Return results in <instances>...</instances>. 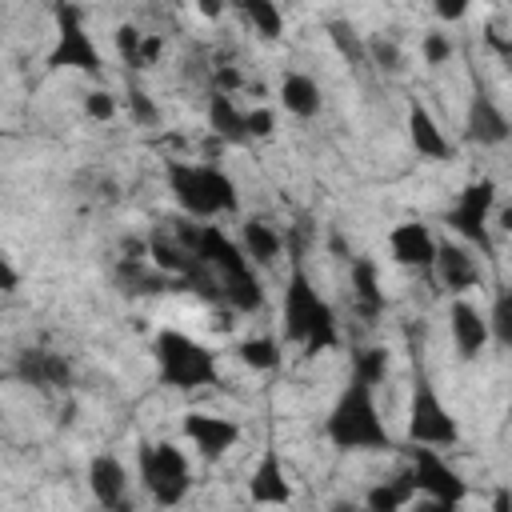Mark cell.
<instances>
[{
  "label": "cell",
  "instance_id": "4fadbf2b",
  "mask_svg": "<svg viewBox=\"0 0 512 512\" xmlns=\"http://www.w3.org/2000/svg\"><path fill=\"white\" fill-rule=\"evenodd\" d=\"M480 276H484V268H480V256H476L468 244H460V240H448V236L436 244L432 280L440 284V292H448L452 300H460L464 292L480 288Z\"/></svg>",
  "mask_w": 512,
  "mask_h": 512
},
{
  "label": "cell",
  "instance_id": "5b68a950",
  "mask_svg": "<svg viewBox=\"0 0 512 512\" xmlns=\"http://www.w3.org/2000/svg\"><path fill=\"white\" fill-rule=\"evenodd\" d=\"M496 180L492 176H476V180H468L460 192H456V200L448 204V212H444V224H448V232H452V240H460V244H468L476 256H484V260H496V232H492V212H496Z\"/></svg>",
  "mask_w": 512,
  "mask_h": 512
},
{
  "label": "cell",
  "instance_id": "d6a6232c",
  "mask_svg": "<svg viewBox=\"0 0 512 512\" xmlns=\"http://www.w3.org/2000/svg\"><path fill=\"white\" fill-rule=\"evenodd\" d=\"M124 108H128V120L140 124V128H156L164 116H160V104L140 88V84H128L124 92Z\"/></svg>",
  "mask_w": 512,
  "mask_h": 512
},
{
  "label": "cell",
  "instance_id": "4dcf8cb0",
  "mask_svg": "<svg viewBox=\"0 0 512 512\" xmlns=\"http://www.w3.org/2000/svg\"><path fill=\"white\" fill-rule=\"evenodd\" d=\"M328 40L340 48V56L348 64H368V36H360L348 20H332L328 24Z\"/></svg>",
  "mask_w": 512,
  "mask_h": 512
},
{
  "label": "cell",
  "instance_id": "2e32d148",
  "mask_svg": "<svg viewBox=\"0 0 512 512\" xmlns=\"http://www.w3.org/2000/svg\"><path fill=\"white\" fill-rule=\"evenodd\" d=\"M292 496H296V488L288 480V468H284L280 452L268 444L248 472V500L256 508H284V504H292Z\"/></svg>",
  "mask_w": 512,
  "mask_h": 512
},
{
  "label": "cell",
  "instance_id": "277c9868",
  "mask_svg": "<svg viewBox=\"0 0 512 512\" xmlns=\"http://www.w3.org/2000/svg\"><path fill=\"white\" fill-rule=\"evenodd\" d=\"M152 360H156V380L172 392H196V388L220 384L216 352L204 340H196L192 332L160 328L152 336Z\"/></svg>",
  "mask_w": 512,
  "mask_h": 512
},
{
  "label": "cell",
  "instance_id": "f35d334b",
  "mask_svg": "<svg viewBox=\"0 0 512 512\" xmlns=\"http://www.w3.org/2000/svg\"><path fill=\"white\" fill-rule=\"evenodd\" d=\"M20 288V268L12 264V256H0V292L12 296Z\"/></svg>",
  "mask_w": 512,
  "mask_h": 512
},
{
  "label": "cell",
  "instance_id": "e575fe53",
  "mask_svg": "<svg viewBox=\"0 0 512 512\" xmlns=\"http://www.w3.org/2000/svg\"><path fill=\"white\" fill-rule=\"evenodd\" d=\"M208 84H212L208 92H224V96H236L240 88H248V80H244V72L236 64H212Z\"/></svg>",
  "mask_w": 512,
  "mask_h": 512
},
{
  "label": "cell",
  "instance_id": "836d02e7",
  "mask_svg": "<svg viewBox=\"0 0 512 512\" xmlns=\"http://www.w3.org/2000/svg\"><path fill=\"white\" fill-rule=\"evenodd\" d=\"M80 112H84L88 120H96V124H108V120H116L120 100H116L104 84H96V88H88V92L80 96Z\"/></svg>",
  "mask_w": 512,
  "mask_h": 512
},
{
  "label": "cell",
  "instance_id": "d4e9b609",
  "mask_svg": "<svg viewBox=\"0 0 512 512\" xmlns=\"http://www.w3.org/2000/svg\"><path fill=\"white\" fill-rule=\"evenodd\" d=\"M204 116H208V128L220 144H252L248 136V112H240L236 96H224V92H208V104H204Z\"/></svg>",
  "mask_w": 512,
  "mask_h": 512
},
{
  "label": "cell",
  "instance_id": "bcb514c9",
  "mask_svg": "<svg viewBox=\"0 0 512 512\" xmlns=\"http://www.w3.org/2000/svg\"><path fill=\"white\" fill-rule=\"evenodd\" d=\"M496 304L512 312V280H508V284H500V292H496Z\"/></svg>",
  "mask_w": 512,
  "mask_h": 512
},
{
  "label": "cell",
  "instance_id": "7c38bea8",
  "mask_svg": "<svg viewBox=\"0 0 512 512\" xmlns=\"http://www.w3.org/2000/svg\"><path fill=\"white\" fill-rule=\"evenodd\" d=\"M8 372L36 392H68L72 388V360L56 348H40V344L20 348Z\"/></svg>",
  "mask_w": 512,
  "mask_h": 512
},
{
  "label": "cell",
  "instance_id": "9a60e30c",
  "mask_svg": "<svg viewBox=\"0 0 512 512\" xmlns=\"http://www.w3.org/2000/svg\"><path fill=\"white\" fill-rule=\"evenodd\" d=\"M436 244L440 240L432 236V228L424 220H400L388 232V256H392V264H400L408 272H432Z\"/></svg>",
  "mask_w": 512,
  "mask_h": 512
},
{
  "label": "cell",
  "instance_id": "cb8c5ba5",
  "mask_svg": "<svg viewBox=\"0 0 512 512\" xmlns=\"http://www.w3.org/2000/svg\"><path fill=\"white\" fill-rule=\"evenodd\" d=\"M236 240H240V248H244V256H248L252 268H272L284 256V232L272 220H264V216H248L240 224V236Z\"/></svg>",
  "mask_w": 512,
  "mask_h": 512
},
{
  "label": "cell",
  "instance_id": "ee69618b",
  "mask_svg": "<svg viewBox=\"0 0 512 512\" xmlns=\"http://www.w3.org/2000/svg\"><path fill=\"white\" fill-rule=\"evenodd\" d=\"M492 512H512V488L508 484H500L492 492Z\"/></svg>",
  "mask_w": 512,
  "mask_h": 512
},
{
  "label": "cell",
  "instance_id": "d6986e66",
  "mask_svg": "<svg viewBox=\"0 0 512 512\" xmlns=\"http://www.w3.org/2000/svg\"><path fill=\"white\" fill-rule=\"evenodd\" d=\"M348 288H352V308L356 316L364 320H380L384 308H388V296H384V284H380V264L372 256H352L348 260Z\"/></svg>",
  "mask_w": 512,
  "mask_h": 512
},
{
  "label": "cell",
  "instance_id": "f1b7e54d",
  "mask_svg": "<svg viewBox=\"0 0 512 512\" xmlns=\"http://www.w3.org/2000/svg\"><path fill=\"white\" fill-rule=\"evenodd\" d=\"M368 64H372L376 72H384V76H400L404 64H408V56H404V48L396 44V36L376 32V36H368Z\"/></svg>",
  "mask_w": 512,
  "mask_h": 512
},
{
  "label": "cell",
  "instance_id": "484cf974",
  "mask_svg": "<svg viewBox=\"0 0 512 512\" xmlns=\"http://www.w3.org/2000/svg\"><path fill=\"white\" fill-rule=\"evenodd\" d=\"M232 12H236V16L248 24V32H256L264 44H276V40L284 36V12H280V4H272V0H236Z\"/></svg>",
  "mask_w": 512,
  "mask_h": 512
},
{
  "label": "cell",
  "instance_id": "ac0fdd59",
  "mask_svg": "<svg viewBox=\"0 0 512 512\" xmlns=\"http://www.w3.org/2000/svg\"><path fill=\"white\" fill-rule=\"evenodd\" d=\"M84 484H88L92 500H96L104 512H112V508H120V504L128 500V468H124V460L112 456V452H96V456L88 460Z\"/></svg>",
  "mask_w": 512,
  "mask_h": 512
},
{
  "label": "cell",
  "instance_id": "8d00e7d4",
  "mask_svg": "<svg viewBox=\"0 0 512 512\" xmlns=\"http://www.w3.org/2000/svg\"><path fill=\"white\" fill-rule=\"evenodd\" d=\"M248 136H252V140H268V136H276V112H272L268 104L248 108Z\"/></svg>",
  "mask_w": 512,
  "mask_h": 512
},
{
  "label": "cell",
  "instance_id": "52a82bcc",
  "mask_svg": "<svg viewBox=\"0 0 512 512\" xmlns=\"http://www.w3.org/2000/svg\"><path fill=\"white\" fill-rule=\"evenodd\" d=\"M52 24H56V40L44 56L48 72H80L88 80H104V52L96 48L84 8L80 4H52Z\"/></svg>",
  "mask_w": 512,
  "mask_h": 512
},
{
  "label": "cell",
  "instance_id": "9c48e42d",
  "mask_svg": "<svg viewBox=\"0 0 512 512\" xmlns=\"http://www.w3.org/2000/svg\"><path fill=\"white\" fill-rule=\"evenodd\" d=\"M408 468L416 472V488L420 496L428 500H444V504H464L468 500V480L464 472L440 452V448H420V444H408Z\"/></svg>",
  "mask_w": 512,
  "mask_h": 512
},
{
  "label": "cell",
  "instance_id": "603a6c76",
  "mask_svg": "<svg viewBox=\"0 0 512 512\" xmlns=\"http://www.w3.org/2000/svg\"><path fill=\"white\" fill-rule=\"evenodd\" d=\"M276 100H280V108H284L288 116H296V120H316L320 108H324V92H320L316 76H308V72H300V68H292V72H284V76L276 80Z\"/></svg>",
  "mask_w": 512,
  "mask_h": 512
},
{
  "label": "cell",
  "instance_id": "f6af8a7d",
  "mask_svg": "<svg viewBox=\"0 0 512 512\" xmlns=\"http://www.w3.org/2000/svg\"><path fill=\"white\" fill-rule=\"evenodd\" d=\"M196 12H200L204 20H220V16H224V4H196Z\"/></svg>",
  "mask_w": 512,
  "mask_h": 512
},
{
  "label": "cell",
  "instance_id": "ab89813d",
  "mask_svg": "<svg viewBox=\"0 0 512 512\" xmlns=\"http://www.w3.org/2000/svg\"><path fill=\"white\" fill-rule=\"evenodd\" d=\"M160 56H164V36H160V32H148V36H144V72L156 68Z\"/></svg>",
  "mask_w": 512,
  "mask_h": 512
},
{
  "label": "cell",
  "instance_id": "7a4b0ae2",
  "mask_svg": "<svg viewBox=\"0 0 512 512\" xmlns=\"http://www.w3.org/2000/svg\"><path fill=\"white\" fill-rule=\"evenodd\" d=\"M168 192L180 208V216L196 224H212L220 216L240 212V188L228 168L208 164V160H168L164 164Z\"/></svg>",
  "mask_w": 512,
  "mask_h": 512
},
{
  "label": "cell",
  "instance_id": "7bdbcfd3",
  "mask_svg": "<svg viewBox=\"0 0 512 512\" xmlns=\"http://www.w3.org/2000/svg\"><path fill=\"white\" fill-rule=\"evenodd\" d=\"M408 512H460V508H456V504H444V500H428V496H420Z\"/></svg>",
  "mask_w": 512,
  "mask_h": 512
},
{
  "label": "cell",
  "instance_id": "74e56055",
  "mask_svg": "<svg viewBox=\"0 0 512 512\" xmlns=\"http://www.w3.org/2000/svg\"><path fill=\"white\" fill-rule=\"evenodd\" d=\"M432 16L440 20V28H444V24H460V20L468 16V4H464V0H436V4H432Z\"/></svg>",
  "mask_w": 512,
  "mask_h": 512
},
{
  "label": "cell",
  "instance_id": "d590c367",
  "mask_svg": "<svg viewBox=\"0 0 512 512\" xmlns=\"http://www.w3.org/2000/svg\"><path fill=\"white\" fill-rule=\"evenodd\" d=\"M488 328H492V344H500V348L512 352V312L500 308L496 300H492V308H488Z\"/></svg>",
  "mask_w": 512,
  "mask_h": 512
},
{
  "label": "cell",
  "instance_id": "4316f807",
  "mask_svg": "<svg viewBox=\"0 0 512 512\" xmlns=\"http://www.w3.org/2000/svg\"><path fill=\"white\" fill-rule=\"evenodd\" d=\"M236 360L248 368V372H276L284 364V340L280 336H244L236 344Z\"/></svg>",
  "mask_w": 512,
  "mask_h": 512
},
{
  "label": "cell",
  "instance_id": "5bb4252c",
  "mask_svg": "<svg viewBox=\"0 0 512 512\" xmlns=\"http://www.w3.org/2000/svg\"><path fill=\"white\" fill-rule=\"evenodd\" d=\"M404 132H408V144H412V152H416L420 160H428V164H448V160H456L452 136H448L444 124L432 116V108H428L424 100H416V96L408 100Z\"/></svg>",
  "mask_w": 512,
  "mask_h": 512
},
{
  "label": "cell",
  "instance_id": "1f68e13d",
  "mask_svg": "<svg viewBox=\"0 0 512 512\" xmlns=\"http://www.w3.org/2000/svg\"><path fill=\"white\" fill-rule=\"evenodd\" d=\"M456 56V40H452V32L448 28H428L424 36H420V60L428 64V68H444L448 60Z\"/></svg>",
  "mask_w": 512,
  "mask_h": 512
},
{
  "label": "cell",
  "instance_id": "83f0119b",
  "mask_svg": "<svg viewBox=\"0 0 512 512\" xmlns=\"http://www.w3.org/2000/svg\"><path fill=\"white\" fill-rule=\"evenodd\" d=\"M392 372V352L384 344H364V348H352V380L368 384V388H380Z\"/></svg>",
  "mask_w": 512,
  "mask_h": 512
},
{
  "label": "cell",
  "instance_id": "b9f144b4",
  "mask_svg": "<svg viewBox=\"0 0 512 512\" xmlns=\"http://www.w3.org/2000/svg\"><path fill=\"white\" fill-rule=\"evenodd\" d=\"M492 228H500L504 236H512V204H496V212H492Z\"/></svg>",
  "mask_w": 512,
  "mask_h": 512
},
{
  "label": "cell",
  "instance_id": "8fae6325",
  "mask_svg": "<svg viewBox=\"0 0 512 512\" xmlns=\"http://www.w3.org/2000/svg\"><path fill=\"white\" fill-rule=\"evenodd\" d=\"M464 140L476 148H500L512 140V116L500 108V100L488 92L484 80L472 84V96L464 108Z\"/></svg>",
  "mask_w": 512,
  "mask_h": 512
},
{
  "label": "cell",
  "instance_id": "e0dca14e",
  "mask_svg": "<svg viewBox=\"0 0 512 512\" xmlns=\"http://www.w3.org/2000/svg\"><path fill=\"white\" fill-rule=\"evenodd\" d=\"M448 340L456 348L460 360H476L488 344H492V328H488V312H480L472 300H452L448 304Z\"/></svg>",
  "mask_w": 512,
  "mask_h": 512
},
{
  "label": "cell",
  "instance_id": "44dd1931",
  "mask_svg": "<svg viewBox=\"0 0 512 512\" xmlns=\"http://www.w3.org/2000/svg\"><path fill=\"white\" fill-rule=\"evenodd\" d=\"M112 284L124 296H160V292H176L180 288L172 276L156 272L148 264V256H120L116 268H112Z\"/></svg>",
  "mask_w": 512,
  "mask_h": 512
},
{
  "label": "cell",
  "instance_id": "8992f818",
  "mask_svg": "<svg viewBox=\"0 0 512 512\" xmlns=\"http://www.w3.org/2000/svg\"><path fill=\"white\" fill-rule=\"evenodd\" d=\"M136 476L156 508H180L192 492L188 456L172 440H140L136 444Z\"/></svg>",
  "mask_w": 512,
  "mask_h": 512
},
{
  "label": "cell",
  "instance_id": "60d3db41",
  "mask_svg": "<svg viewBox=\"0 0 512 512\" xmlns=\"http://www.w3.org/2000/svg\"><path fill=\"white\" fill-rule=\"evenodd\" d=\"M484 44H488V48H492L508 68H512V40H508V36H500L496 28H488V32H484Z\"/></svg>",
  "mask_w": 512,
  "mask_h": 512
},
{
  "label": "cell",
  "instance_id": "ba28073f",
  "mask_svg": "<svg viewBox=\"0 0 512 512\" xmlns=\"http://www.w3.org/2000/svg\"><path fill=\"white\" fill-rule=\"evenodd\" d=\"M404 440L408 444H420V448H440V452L460 444V420L452 416V408L440 400L436 384L424 372H416V380H412Z\"/></svg>",
  "mask_w": 512,
  "mask_h": 512
},
{
  "label": "cell",
  "instance_id": "f546056e",
  "mask_svg": "<svg viewBox=\"0 0 512 512\" xmlns=\"http://www.w3.org/2000/svg\"><path fill=\"white\" fill-rule=\"evenodd\" d=\"M144 28H136V24H116V32H112V44H116V56H120V64L128 68V72H144Z\"/></svg>",
  "mask_w": 512,
  "mask_h": 512
},
{
  "label": "cell",
  "instance_id": "30bf717a",
  "mask_svg": "<svg viewBox=\"0 0 512 512\" xmlns=\"http://www.w3.org/2000/svg\"><path fill=\"white\" fill-rule=\"evenodd\" d=\"M180 436L192 444V452L204 464H220L240 444V424L232 416H220V412H184Z\"/></svg>",
  "mask_w": 512,
  "mask_h": 512
},
{
  "label": "cell",
  "instance_id": "6da1fadb",
  "mask_svg": "<svg viewBox=\"0 0 512 512\" xmlns=\"http://www.w3.org/2000/svg\"><path fill=\"white\" fill-rule=\"evenodd\" d=\"M280 340L296 344L304 356H320V352L340 348L336 308L320 296V288L312 284V276L300 260H292L288 284H284V296H280Z\"/></svg>",
  "mask_w": 512,
  "mask_h": 512
},
{
  "label": "cell",
  "instance_id": "7dc6e473",
  "mask_svg": "<svg viewBox=\"0 0 512 512\" xmlns=\"http://www.w3.org/2000/svg\"><path fill=\"white\" fill-rule=\"evenodd\" d=\"M332 512H360V508H356V504H348V500H336V504H332Z\"/></svg>",
  "mask_w": 512,
  "mask_h": 512
},
{
  "label": "cell",
  "instance_id": "3957f363",
  "mask_svg": "<svg viewBox=\"0 0 512 512\" xmlns=\"http://www.w3.org/2000/svg\"><path fill=\"white\" fill-rule=\"evenodd\" d=\"M324 436L336 452H396V436L380 416L376 388L352 376L324 416Z\"/></svg>",
  "mask_w": 512,
  "mask_h": 512
},
{
  "label": "cell",
  "instance_id": "7402d4cb",
  "mask_svg": "<svg viewBox=\"0 0 512 512\" xmlns=\"http://www.w3.org/2000/svg\"><path fill=\"white\" fill-rule=\"evenodd\" d=\"M416 500H420L416 472H412L408 464H400L392 476L376 480V484L364 492V512H408Z\"/></svg>",
  "mask_w": 512,
  "mask_h": 512
},
{
  "label": "cell",
  "instance_id": "ffe728a7",
  "mask_svg": "<svg viewBox=\"0 0 512 512\" xmlns=\"http://www.w3.org/2000/svg\"><path fill=\"white\" fill-rule=\"evenodd\" d=\"M144 244H148V264L156 268V272H164V276H172L176 284H184L192 272H196V256L168 232V228H148V236H144Z\"/></svg>",
  "mask_w": 512,
  "mask_h": 512
}]
</instances>
